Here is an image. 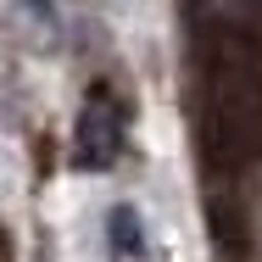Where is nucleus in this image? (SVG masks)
Listing matches in <instances>:
<instances>
[{"label": "nucleus", "mask_w": 262, "mask_h": 262, "mask_svg": "<svg viewBox=\"0 0 262 262\" xmlns=\"http://www.w3.org/2000/svg\"><path fill=\"white\" fill-rule=\"evenodd\" d=\"M195 140L212 167L262 162V45L251 34H207L195 56Z\"/></svg>", "instance_id": "1"}, {"label": "nucleus", "mask_w": 262, "mask_h": 262, "mask_svg": "<svg viewBox=\"0 0 262 262\" xmlns=\"http://www.w3.org/2000/svg\"><path fill=\"white\" fill-rule=\"evenodd\" d=\"M123 151V123H117V106H112V90H90V101L78 112V128H73V167L84 173H101L112 167Z\"/></svg>", "instance_id": "2"}, {"label": "nucleus", "mask_w": 262, "mask_h": 262, "mask_svg": "<svg viewBox=\"0 0 262 262\" xmlns=\"http://www.w3.org/2000/svg\"><path fill=\"white\" fill-rule=\"evenodd\" d=\"M212 34H262V0H195Z\"/></svg>", "instance_id": "3"}, {"label": "nucleus", "mask_w": 262, "mask_h": 262, "mask_svg": "<svg viewBox=\"0 0 262 262\" xmlns=\"http://www.w3.org/2000/svg\"><path fill=\"white\" fill-rule=\"evenodd\" d=\"M106 240H112V257H123V262L145 257V229H140V212H134V207H112V212H106Z\"/></svg>", "instance_id": "4"}]
</instances>
